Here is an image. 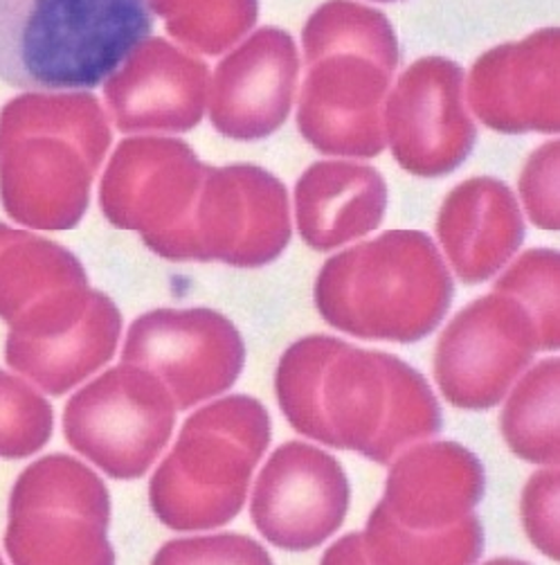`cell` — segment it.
Here are the masks:
<instances>
[{"label": "cell", "instance_id": "cell-1", "mask_svg": "<svg viewBox=\"0 0 560 565\" xmlns=\"http://www.w3.org/2000/svg\"><path fill=\"white\" fill-rule=\"evenodd\" d=\"M274 390L298 433L380 465L441 430L439 402L414 367L338 338L309 335L291 345Z\"/></svg>", "mask_w": 560, "mask_h": 565}, {"label": "cell", "instance_id": "cell-2", "mask_svg": "<svg viewBox=\"0 0 560 565\" xmlns=\"http://www.w3.org/2000/svg\"><path fill=\"white\" fill-rule=\"evenodd\" d=\"M302 45V138L326 156L383 153L385 99L401 60L397 32L387 17L356 0H329L309 17Z\"/></svg>", "mask_w": 560, "mask_h": 565}, {"label": "cell", "instance_id": "cell-3", "mask_svg": "<svg viewBox=\"0 0 560 565\" xmlns=\"http://www.w3.org/2000/svg\"><path fill=\"white\" fill-rule=\"evenodd\" d=\"M110 127L90 93H28L0 113V201L36 231H71L84 218Z\"/></svg>", "mask_w": 560, "mask_h": 565}, {"label": "cell", "instance_id": "cell-4", "mask_svg": "<svg viewBox=\"0 0 560 565\" xmlns=\"http://www.w3.org/2000/svg\"><path fill=\"white\" fill-rule=\"evenodd\" d=\"M453 298L451 268L421 231H389L333 255L315 281V307L331 327L401 345L434 331Z\"/></svg>", "mask_w": 560, "mask_h": 565}, {"label": "cell", "instance_id": "cell-5", "mask_svg": "<svg viewBox=\"0 0 560 565\" xmlns=\"http://www.w3.org/2000/svg\"><path fill=\"white\" fill-rule=\"evenodd\" d=\"M385 498L360 534L363 563H473L484 532L473 514L486 478L455 441L406 448L391 460Z\"/></svg>", "mask_w": 560, "mask_h": 565}, {"label": "cell", "instance_id": "cell-6", "mask_svg": "<svg viewBox=\"0 0 560 565\" xmlns=\"http://www.w3.org/2000/svg\"><path fill=\"white\" fill-rule=\"evenodd\" d=\"M153 30L147 0H0V79L90 90Z\"/></svg>", "mask_w": 560, "mask_h": 565}, {"label": "cell", "instance_id": "cell-7", "mask_svg": "<svg viewBox=\"0 0 560 565\" xmlns=\"http://www.w3.org/2000/svg\"><path fill=\"white\" fill-rule=\"evenodd\" d=\"M270 417L246 394L194 413L149 484L151 510L179 532L212 530L239 516L250 478L270 444Z\"/></svg>", "mask_w": 560, "mask_h": 565}, {"label": "cell", "instance_id": "cell-8", "mask_svg": "<svg viewBox=\"0 0 560 565\" xmlns=\"http://www.w3.org/2000/svg\"><path fill=\"white\" fill-rule=\"evenodd\" d=\"M110 495L79 460L54 454L30 465L10 495L6 550L14 563H114Z\"/></svg>", "mask_w": 560, "mask_h": 565}, {"label": "cell", "instance_id": "cell-9", "mask_svg": "<svg viewBox=\"0 0 560 565\" xmlns=\"http://www.w3.org/2000/svg\"><path fill=\"white\" fill-rule=\"evenodd\" d=\"M176 402L149 370L125 363L82 387L64 411L66 441L114 480H138L176 426Z\"/></svg>", "mask_w": 560, "mask_h": 565}, {"label": "cell", "instance_id": "cell-10", "mask_svg": "<svg viewBox=\"0 0 560 565\" xmlns=\"http://www.w3.org/2000/svg\"><path fill=\"white\" fill-rule=\"evenodd\" d=\"M291 242L284 183L257 164H205L203 183L172 262H223L259 268Z\"/></svg>", "mask_w": 560, "mask_h": 565}, {"label": "cell", "instance_id": "cell-11", "mask_svg": "<svg viewBox=\"0 0 560 565\" xmlns=\"http://www.w3.org/2000/svg\"><path fill=\"white\" fill-rule=\"evenodd\" d=\"M540 350L529 311L495 291L464 307L441 333L434 379L443 397L462 411L497 406Z\"/></svg>", "mask_w": 560, "mask_h": 565}, {"label": "cell", "instance_id": "cell-12", "mask_svg": "<svg viewBox=\"0 0 560 565\" xmlns=\"http://www.w3.org/2000/svg\"><path fill=\"white\" fill-rule=\"evenodd\" d=\"M205 164L187 142L131 138L110 158L99 188L106 221L140 233L160 257L172 259L194 210Z\"/></svg>", "mask_w": 560, "mask_h": 565}, {"label": "cell", "instance_id": "cell-13", "mask_svg": "<svg viewBox=\"0 0 560 565\" xmlns=\"http://www.w3.org/2000/svg\"><path fill=\"white\" fill-rule=\"evenodd\" d=\"M477 129L466 102V73L445 56H423L389 88L385 142L408 174L441 179L473 153Z\"/></svg>", "mask_w": 560, "mask_h": 565}, {"label": "cell", "instance_id": "cell-14", "mask_svg": "<svg viewBox=\"0 0 560 565\" xmlns=\"http://www.w3.org/2000/svg\"><path fill=\"white\" fill-rule=\"evenodd\" d=\"M122 361L155 374L190 411L235 385L246 348L235 322L212 309H155L129 327Z\"/></svg>", "mask_w": 560, "mask_h": 565}, {"label": "cell", "instance_id": "cell-15", "mask_svg": "<svg viewBox=\"0 0 560 565\" xmlns=\"http://www.w3.org/2000/svg\"><path fill=\"white\" fill-rule=\"evenodd\" d=\"M349 495V480L338 460L304 441H289L261 469L250 516L274 547L304 552L341 530Z\"/></svg>", "mask_w": 560, "mask_h": 565}, {"label": "cell", "instance_id": "cell-16", "mask_svg": "<svg viewBox=\"0 0 560 565\" xmlns=\"http://www.w3.org/2000/svg\"><path fill=\"white\" fill-rule=\"evenodd\" d=\"M101 291L64 246L0 223V320L17 341H43L86 318Z\"/></svg>", "mask_w": 560, "mask_h": 565}, {"label": "cell", "instance_id": "cell-17", "mask_svg": "<svg viewBox=\"0 0 560 565\" xmlns=\"http://www.w3.org/2000/svg\"><path fill=\"white\" fill-rule=\"evenodd\" d=\"M300 52L293 36L261 28L244 39L209 79V120L226 138L252 142L284 127L298 93Z\"/></svg>", "mask_w": 560, "mask_h": 565}, {"label": "cell", "instance_id": "cell-18", "mask_svg": "<svg viewBox=\"0 0 560 565\" xmlns=\"http://www.w3.org/2000/svg\"><path fill=\"white\" fill-rule=\"evenodd\" d=\"M558 28L495 45L473 64L466 102L497 134H558Z\"/></svg>", "mask_w": 560, "mask_h": 565}, {"label": "cell", "instance_id": "cell-19", "mask_svg": "<svg viewBox=\"0 0 560 565\" xmlns=\"http://www.w3.org/2000/svg\"><path fill=\"white\" fill-rule=\"evenodd\" d=\"M207 95V64L166 39L140 41L104 82L108 116L122 134L192 131Z\"/></svg>", "mask_w": 560, "mask_h": 565}, {"label": "cell", "instance_id": "cell-20", "mask_svg": "<svg viewBox=\"0 0 560 565\" xmlns=\"http://www.w3.org/2000/svg\"><path fill=\"white\" fill-rule=\"evenodd\" d=\"M437 237L453 273L464 285H480L499 273L523 246V207L497 179L464 181L443 199Z\"/></svg>", "mask_w": 560, "mask_h": 565}, {"label": "cell", "instance_id": "cell-21", "mask_svg": "<svg viewBox=\"0 0 560 565\" xmlns=\"http://www.w3.org/2000/svg\"><path fill=\"white\" fill-rule=\"evenodd\" d=\"M387 185L371 164L322 160L295 185V221L306 246L329 253L367 237L383 223Z\"/></svg>", "mask_w": 560, "mask_h": 565}, {"label": "cell", "instance_id": "cell-22", "mask_svg": "<svg viewBox=\"0 0 560 565\" xmlns=\"http://www.w3.org/2000/svg\"><path fill=\"white\" fill-rule=\"evenodd\" d=\"M120 333V309L108 296L99 294L86 318L57 335L43 341L8 338L6 361L43 392L62 397L114 359Z\"/></svg>", "mask_w": 560, "mask_h": 565}, {"label": "cell", "instance_id": "cell-23", "mask_svg": "<svg viewBox=\"0 0 560 565\" xmlns=\"http://www.w3.org/2000/svg\"><path fill=\"white\" fill-rule=\"evenodd\" d=\"M504 404L499 428L514 456L538 465L556 467L558 444V359L531 367Z\"/></svg>", "mask_w": 560, "mask_h": 565}, {"label": "cell", "instance_id": "cell-24", "mask_svg": "<svg viewBox=\"0 0 560 565\" xmlns=\"http://www.w3.org/2000/svg\"><path fill=\"white\" fill-rule=\"evenodd\" d=\"M259 0H179L166 32L198 54H220L255 28Z\"/></svg>", "mask_w": 560, "mask_h": 565}, {"label": "cell", "instance_id": "cell-25", "mask_svg": "<svg viewBox=\"0 0 560 565\" xmlns=\"http://www.w3.org/2000/svg\"><path fill=\"white\" fill-rule=\"evenodd\" d=\"M495 291L516 298L534 318L540 350H556L560 343L558 329V253L549 248L527 250L507 273Z\"/></svg>", "mask_w": 560, "mask_h": 565}, {"label": "cell", "instance_id": "cell-26", "mask_svg": "<svg viewBox=\"0 0 560 565\" xmlns=\"http://www.w3.org/2000/svg\"><path fill=\"white\" fill-rule=\"evenodd\" d=\"M54 413L28 381L0 370V458H30L50 441Z\"/></svg>", "mask_w": 560, "mask_h": 565}, {"label": "cell", "instance_id": "cell-27", "mask_svg": "<svg viewBox=\"0 0 560 565\" xmlns=\"http://www.w3.org/2000/svg\"><path fill=\"white\" fill-rule=\"evenodd\" d=\"M558 140L538 147L523 167L520 199L527 216L542 231H558Z\"/></svg>", "mask_w": 560, "mask_h": 565}, {"label": "cell", "instance_id": "cell-28", "mask_svg": "<svg viewBox=\"0 0 560 565\" xmlns=\"http://www.w3.org/2000/svg\"><path fill=\"white\" fill-rule=\"evenodd\" d=\"M523 525L529 541L551 561H560L558 541V469L536 471L523 491Z\"/></svg>", "mask_w": 560, "mask_h": 565}, {"label": "cell", "instance_id": "cell-29", "mask_svg": "<svg viewBox=\"0 0 560 565\" xmlns=\"http://www.w3.org/2000/svg\"><path fill=\"white\" fill-rule=\"evenodd\" d=\"M153 563H270V554L248 536L220 534L172 541L153 556Z\"/></svg>", "mask_w": 560, "mask_h": 565}, {"label": "cell", "instance_id": "cell-30", "mask_svg": "<svg viewBox=\"0 0 560 565\" xmlns=\"http://www.w3.org/2000/svg\"><path fill=\"white\" fill-rule=\"evenodd\" d=\"M149 3V10H151V14H158V17H170L172 14V10L176 8V3L179 0H147Z\"/></svg>", "mask_w": 560, "mask_h": 565}, {"label": "cell", "instance_id": "cell-31", "mask_svg": "<svg viewBox=\"0 0 560 565\" xmlns=\"http://www.w3.org/2000/svg\"><path fill=\"white\" fill-rule=\"evenodd\" d=\"M371 3H401V0H371Z\"/></svg>", "mask_w": 560, "mask_h": 565}]
</instances>
